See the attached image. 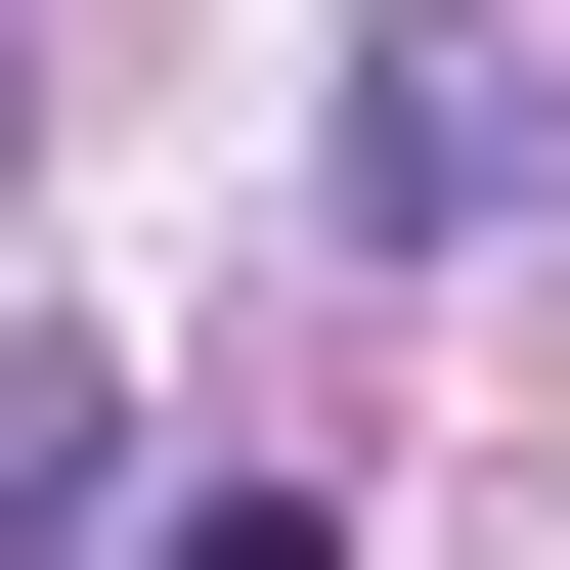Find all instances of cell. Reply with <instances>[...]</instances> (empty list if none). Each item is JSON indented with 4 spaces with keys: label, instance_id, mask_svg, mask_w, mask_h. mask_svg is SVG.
<instances>
[{
    "label": "cell",
    "instance_id": "2",
    "mask_svg": "<svg viewBox=\"0 0 570 570\" xmlns=\"http://www.w3.org/2000/svg\"><path fill=\"white\" fill-rule=\"evenodd\" d=\"M88 483H132V395H88L45 307H0V527H88Z\"/></svg>",
    "mask_w": 570,
    "mask_h": 570
},
{
    "label": "cell",
    "instance_id": "1",
    "mask_svg": "<svg viewBox=\"0 0 570 570\" xmlns=\"http://www.w3.org/2000/svg\"><path fill=\"white\" fill-rule=\"evenodd\" d=\"M352 219H527V45H395L352 88Z\"/></svg>",
    "mask_w": 570,
    "mask_h": 570
},
{
    "label": "cell",
    "instance_id": "3",
    "mask_svg": "<svg viewBox=\"0 0 570 570\" xmlns=\"http://www.w3.org/2000/svg\"><path fill=\"white\" fill-rule=\"evenodd\" d=\"M132 570H352V527H307V483H176V527H132Z\"/></svg>",
    "mask_w": 570,
    "mask_h": 570
}]
</instances>
